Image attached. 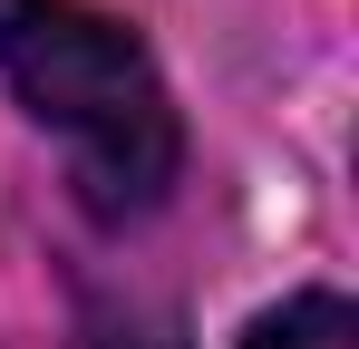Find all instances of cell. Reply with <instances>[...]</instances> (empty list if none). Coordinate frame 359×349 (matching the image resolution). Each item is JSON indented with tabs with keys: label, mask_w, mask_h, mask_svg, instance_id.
I'll list each match as a JSON object with an SVG mask.
<instances>
[{
	"label": "cell",
	"mask_w": 359,
	"mask_h": 349,
	"mask_svg": "<svg viewBox=\"0 0 359 349\" xmlns=\"http://www.w3.org/2000/svg\"><path fill=\"white\" fill-rule=\"evenodd\" d=\"M243 349H359V310L340 291H292L282 310H262L243 330Z\"/></svg>",
	"instance_id": "7a4b0ae2"
},
{
	"label": "cell",
	"mask_w": 359,
	"mask_h": 349,
	"mask_svg": "<svg viewBox=\"0 0 359 349\" xmlns=\"http://www.w3.org/2000/svg\"><path fill=\"white\" fill-rule=\"evenodd\" d=\"M0 78L39 126L68 136L78 194L97 224H136L165 204L184 165V126L126 20L88 0H0Z\"/></svg>",
	"instance_id": "6da1fadb"
}]
</instances>
